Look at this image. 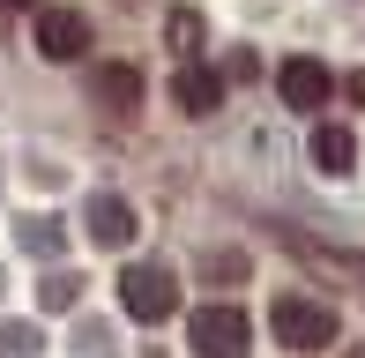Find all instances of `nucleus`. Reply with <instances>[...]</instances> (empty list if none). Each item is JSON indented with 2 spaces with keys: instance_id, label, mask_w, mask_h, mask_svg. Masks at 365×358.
I'll return each instance as SVG.
<instances>
[{
  "instance_id": "39448f33",
  "label": "nucleus",
  "mask_w": 365,
  "mask_h": 358,
  "mask_svg": "<svg viewBox=\"0 0 365 358\" xmlns=\"http://www.w3.org/2000/svg\"><path fill=\"white\" fill-rule=\"evenodd\" d=\"M276 90H284V105H298V112H321L328 97H336V75H328L321 60H284V68H276Z\"/></svg>"
},
{
  "instance_id": "20e7f679",
  "label": "nucleus",
  "mask_w": 365,
  "mask_h": 358,
  "mask_svg": "<svg viewBox=\"0 0 365 358\" xmlns=\"http://www.w3.org/2000/svg\"><path fill=\"white\" fill-rule=\"evenodd\" d=\"M90 45H97V30L82 8H53V0L38 8V53L45 60H90Z\"/></svg>"
},
{
  "instance_id": "9d476101",
  "label": "nucleus",
  "mask_w": 365,
  "mask_h": 358,
  "mask_svg": "<svg viewBox=\"0 0 365 358\" xmlns=\"http://www.w3.org/2000/svg\"><path fill=\"white\" fill-rule=\"evenodd\" d=\"M164 45H172V53H194V45H202V15L172 8V15H164Z\"/></svg>"
},
{
  "instance_id": "4468645a",
  "label": "nucleus",
  "mask_w": 365,
  "mask_h": 358,
  "mask_svg": "<svg viewBox=\"0 0 365 358\" xmlns=\"http://www.w3.org/2000/svg\"><path fill=\"white\" fill-rule=\"evenodd\" d=\"M0 8H45V0H0Z\"/></svg>"
},
{
  "instance_id": "9b49d317",
  "label": "nucleus",
  "mask_w": 365,
  "mask_h": 358,
  "mask_svg": "<svg viewBox=\"0 0 365 358\" xmlns=\"http://www.w3.org/2000/svg\"><path fill=\"white\" fill-rule=\"evenodd\" d=\"M246 276V254L231 247V254H209V284H239Z\"/></svg>"
},
{
  "instance_id": "7ed1b4c3",
  "label": "nucleus",
  "mask_w": 365,
  "mask_h": 358,
  "mask_svg": "<svg viewBox=\"0 0 365 358\" xmlns=\"http://www.w3.org/2000/svg\"><path fill=\"white\" fill-rule=\"evenodd\" d=\"M120 306L135 321H172V306H179V276L172 269H157V262H135V269H120Z\"/></svg>"
},
{
  "instance_id": "1a4fd4ad",
  "label": "nucleus",
  "mask_w": 365,
  "mask_h": 358,
  "mask_svg": "<svg viewBox=\"0 0 365 358\" xmlns=\"http://www.w3.org/2000/svg\"><path fill=\"white\" fill-rule=\"evenodd\" d=\"M313 165L343 179V172L358 165V135H351V127H313Z\"/></svg>"
},
{
  "instance_id": "f8f14e48",
  "label": "nucleus",
  "mask_w": 365,
  "mask_h": 358,
  "mask_svg": "<svg viewBox=\"0 0 365 358\" xmlns=\"http://www.w3.org/2000/svg\"><path fill=\"white\" fill-rule=\"evenodd\" d=\"M23 239H30V247H45V254H53V247H60V224H23Z\"/></svg>"
},
{
  "instance_id": "f257e3e1",
  "label": "nucleus",
  "mask_w": 365,
  "mask_h": 358,
  "mask_svg": "<svg viewBox=\"0 0 365 358\" xmlns=\"http://www.w3.org/2000/svg\"><path fill=\"white\" fill-rule=\"evenodd\" d=\"M269 329H276V344H284V351H328V344L343 336V321H336V306L284 291V299L269 306Z\"/></svg>"
},
{
  "instance_id": "ddd939ff",
  "label": "nucleus",
  "mask_w": 365,
  "mask_h": 358,
  "mask_svg": "<svg viewBox=\"0 0 365 358\" xmlns=\"http://www.w3.org/2000/svg\"><path fill=\"white\" fill-rule=\"evenodd\" d=\"M343 90H351V105L365 112V75H351V83H343Z\"/></svg>"
},
{
  "instance_id": "f03ea898",
  "label": "nucleus",
  "mask_w": 365,
  "mask_h": 358,
  "mask_svg": "<svg viewBox=\"0 0 365 358\" xmlns=\"http://www.w3.org/2000/svg\"><path fill=\"white\" fill-rule=\"evenodd\" d=\"M187 344L202 358H246V344H254V321H246V306L231 299H209L187 314Z\"/></svg>"
},
{
  "instance_id": "6e6552de",
  "label": "nucleus",
  "mask_w": 365,
  "mask_h": 358,
  "mask_svg": "<svg viewBox=\"0 0 365 358\" xmlns=\"http://www.w3.org/2000/svg\"><path fill=\"white\" fill-rule=\"evenodd\" d=\"M90 239L97 247H127V239H135V209H127L120 194H97L90 202Z\"/></svg>"
},
{
  "instance_id": "423d86ee",
  "label": "nucleus",
  "mask_w": 365,
  "mask_h": 358,
  "mask_svg": "<svg viewBox=\"0 0 365 358\" xmlns=\"http://www.w3.org/2000/svg\"><path fill=\"white\" fill-rule=\"evenodd\" d=\"M172 97L187 112H217L224 105V68H202V60H187V68L172 75Z\"/></svg>"
},
{
  "instance_id": "0eeeda50",
  "label": "nucleus",
  "mask_w": 365,
  "mask_h": 358,
  "mask_svg": "<svg viewBox=\"0 0 365 358\" xmlns=\"http://www.w3.org/2000/svg\"><path fill=\"white\" fill-rule=\"evenodd\" d=\"M90 90H97V105H105V112H120V120L142 105V83H135V68H127V60L97 68V75H90Z\"/></svg>"
},
{
  "instance_id": "2eb2a0df",
  "label": "nucleus",
  "mask_w": 365,
  "mask_h": 358,
  "mask_svg": "<svg viewBox=\"0 0 365 358\" xmlns=\"http://www.w3.org/2000/svg\"><path fill=\"white\" fill-rule=\"evenodd\" d=\"M343 358H365V344H351V351H343Z\"/></svg>"
}]
</instances>
